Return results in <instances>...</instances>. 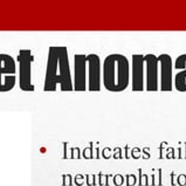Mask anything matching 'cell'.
Returning a JSON list of instances; mask_svg holds the SVG:
<instances>
[{"label":"cell","instance_id":"cell-1","mask_svg":"<svg viewBox=\"0 0 186 186\" xmlns=\"http://www.w3.org/2000/svg\"><path fill=\"white\" fill-rule=\"evenodd\" d=\"M58 85H60L62 91L74 90L66 46H50L48 50L44 90L56 91Z\"/></svg>","mask_w":186,"mask_h":186},{"label":"cell","instance_id":"cell-2","mask_svg":"<svg viewBox=\"0 0 186 186\" xmlns=\"http://www.w3.org/2000/svg\"><path fill=\"white\" fill-rule=\"evenodd\" d=\"M103 84L106 90L121 93L130 83V63L122 54H110L103 62Z\"/></svg>","mask_w":186,"mask_h":186},{"label":"cell","instance_id":"cell-3","mask_svg":"<svg viewBox=\"0 0 186 186\" xmlns=\"http://www.w3.org/2000/svg\"><path fill=\"white\" fill-rule=\"evenodd\" d=\"M19 65V85L23 91H34V84L32 83V63L34 56L31 49H21L17 58Z\"/></svg>","mask_w":186,"mask_h":186},{"label":"cell","instance_id":"cell-4","mask_svg":"<svg viewBox=\"0 0 186 186\" xmlns=\"http://www.w3.org/2000/svg\"><path fill=\"white\" fill-rule=\"evenodd\" d=\"M17 82V65L11 55L0 54V93L12 90Z\"/></svg>","mask_w":186,"mask_h":186},{"label":"cell","instance_id":"cell-5","mask_svg":"<svg viewBox=\"0 0 186 186\" xmlns=\"http://www.w3.org/2000/svg\"><path fill=\"white\" fill-rule=\"evenodd\" d=\"M144 66H145L146 75V87L147 91H157L159 89V65H158V56L155 54H146L144 55Z\"/></svg>","mask_w":186,"mask_h":186},{"label":"cell","instance_id":"cell-6","mask_svg":"<svg viewBox=\"0 0 186 186\" xmlns=\"http://www.w3.org/2000/svg\"><path fill=\"white\" fill-rule=\"evenodd\" d=\"M87 66H88V90L100 91L102 68H101V59L97 54L87 55Z\"/></svg>","mask_w":186,"mask_h":186},{"label":"cell","instance_id":"cell-7","mask_svg":"<svg viewBox=\"0 0 186 186\" xmlns=\"http://www.w3.org/2000/svg\"><path fill=\"white\" fill-rule=\"evenodd\" d=\"M73 87L75 91L87 90V55H74V80Z\"/></svg>","mask_w":186,"mask_h":186},{"label":"cell","instance_id":"cell-8","mask_svg":"<svg viewBox=\"0 0 186 186\" xmlns=\"http://www.w3.org/2000/svg\"><path fill=\"white\" fill-rule=\"evenodd\" d=\"M158 65L160 69V90L172 91L173 89V62L168 54H162L158 56Z\"/></svg>","mask_w":186,"mask_h":186},{"label":"cell","instance_id":"cell-9","mask_svg":"<svg viewBox=\"0 0 186 186\" xmlns=\"http://www.w3.org/2000/svg\"><path fill=\"white\" fill-rule=\"evenodd\" d=\"M144 55L135 54L132 55L131 63V85L133 91H143L144 90Z\"/></svg>","mask_w":186,"mask_h":186},{"label":"cell","instance_id":"cell-10","mask_svg":"<svg viewBox=\"0 0 186 186\" xmlns=\"http://www.w3.org/2000/svg\"><path fill=\"white\" fill-rule=\"evenodd\" d=\"M174 68L180 69L174 76V87L178 91L186 93V54H182L176 59Z\"/></svg>","mask_w":186,"mask_h":186},{"label":"cell","instance_id":"cell-11","mask_svg":"<svg viewBox=\"0 0 186 186\" xmlns=\"http://www.w3.org/2000/svg\"><path fill=\"white\" fill-rule=\"evenodd\" d=\"M178 183H179L180 185H185L186 184V176H184V174L179 176V177H178Z\"/></svg>","mask_w":186,"mask_h":186},{"label":"cell","instance_id":"cell-12","mask_svg":"<svg viewBox=\"0 0 186 186\" xmlns=\"http://www.w3.org/2000/svg\"><path fill=\"white\" fill-rule=\"evenodd\" d=\"M128 178H129L128 185H129V186L133 185V184H135V182H136V178H135V176H128Z\"/></svg>","mask_w":186,"mask_h":186},{"label":"cell","instance_id":"cell-13","mask_svg":"<svg viewBox=\"0 0 186 186\" xmlns=\"http://www.w3.org/2000/svg\"><path fill=\"white\" fill-rule=\"evenodd\" d=\"M115 183L117 184V185H121V184L123 183V178H122V176H120V174H118V176H116V177H115Z\"/></svg>","mask_w":186,"mask_h":186}]
</instances>
